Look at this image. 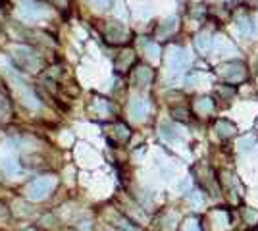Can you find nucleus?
Returning <instances> with one entry per match:
<instances>
[{
    "label": "nucleus",
    "instance_id": "obj_4",
    "mask_svg": "<svg viewBox=\"0 0 258 231\" xmlns=\"http://www.w3.org/2000/svg\"><path fill=\"white\" fill-rule=\"evenodd\" d=\"M222 75L229 81H241L245 77V66L239 62H229L222 68Z\"/></svg>",
    "mask_w": 258,
    "mask_h": 231
},
{
    "label": "nucleus",
    "instance_id": "obj_1",
    "mask_svg": "<svg viewBox=\"0 0 258 231\" xmlns=\"http://www.w3.org/2000/svg\"><path fill=\"white\" fill-rule=\"evenodd\" d=\"M12 58L16 62V66L23 71H41L43 70V60L41 56H37V52H33L31 48H16L12 52Z\"/></svg>",
    "mask_w": 258,
    "mask_h": 231
},
{
    "label": "nucleus",
    "instance_id": "obj_2",
    "mask_svg": "<svg viewBox=\"0 0 258 231\" xmlns=\"http://www.w3.org/2000/svg\"><path fill=\"white\" fill-rule=\"evenodd\" d=\"M54 187V179L51 176H47V178H37L35 181L29 183V187H27V196L31 198V200H41V198H45V196L51 193V189Z\"/></svg>",
    "mask_w": 258,
    "mask_h": 231
},
{
    "label": "nucleus",
    "instance_id": "obj_12",
    "mask_svg": "<svg viewBox=\"0 0 258 231\" xmlns=\"http://www.w3.org/2000/svg\"><path fill=\"white\" fill-rule=\"evenodd\" d=\"M2 166H4V170H6L8 174H14V172L17 170V164L14 158H6V160L2 162Z\"/></svg>",
    "mask_w": 258,
    "mask_h": 231
},
{
    "label": "nucleus",
    "instance_id": "obj_7",
    "mask_svg": "<svg viewBox=\"0 0 258 231\" xmlns=\"http://www.w3.org/2000/svg\"><path fill=\"white\" fill-rule=\"evenodd\" d=\"M129 112H131L135 118H143V116L147 114V102H145L143 98L133 100V102H131V106H129Z\"/></svg>",
    "mask_w": 258,
    "mask_h": 231
},
{
    "label": "nucleus",
    "instance_id": "obj_15",
    "mask_svg": "<svg viewBox=\"0 0 258 231\" xmlns=\"http://www.w3.org/2000/svg\"><path fill=\"white\" fill-rule=\"evenodd\" d=\"M91 2H93V4H97V6H101V8H108L114 0H91Z\"/></svg>",
    "mask_w": 258,
    "mask_h": 231
},
{
    "label": "nucleus",
    "instance_id": "obj_5",
    "mask_svg": "<svg viewBox=\"0 0 258 231\" xmlns=\"http://www.w3.org/2000/svg\"><path fill=\"white\" fill-rule=\"evenodd\" d=\"M106 37H108L110 41H114V43H125V39H127V31L121 27L120 23H112V25L108 27Z\"/></svg>",
    "mask_w": 258,
    "mask_h": 231
},
{
    "label": "nucleus",
    "instance_id": "obj_14",
    "mask_svg": "<svg viewBox=\"0 0 258 231\" xmlns=\"http://www.w3.org/2000/svg\"><path fill=\"white\" fill-rule=\"evenodd\" d=\"M183 231H201V228H199V222H197V220H189V222L185 224V230Z\"/></svg>",
    "mask_w": 258,
    "mask_h": 231
},
{
    "label": "nucleus",
    "instance_id": "obj_11",
    "mask_svg": "<svg viewBox=\"0 0 258 231\" xmlns=\"http://www.w3.org/2000/svg\"><path fill=\"white\" fill-rule=\"evenodd\" d=\"M218 129H220V135H222V137H229V135H233V131H235L233 125L225 124V122H220V124H218Z\"/></svg>",
    "mask_w": 258,
    "mask_h": 231
},
{
    "label": "nucleus",
    "instance_id": "obj_6",
    "mask_svg": "<svg viewBox=\"0 0 258 231\" xmlns=\"http://www.w3.org/2000/svg\"><path fill=\"white\" fill-rule=\"evenodd\" d=\"M172 68H175V70H183L187 64H189V56H187V52L185 50H175V52L172 54Z\"/></svg>",
    "mask_w": 258,
    "mask_h": 231
},
{
    "label": "nucleus",
    "instance_id": "obj_3",
    "mask_svg": "<svg viewBox=\"0 0 258 231\" xmlns=\"http://www.w3.org/2000/svg\"><path fill=\"white\" fill-rule=\"evenodd\" d=\"M19 14H21V18L23 19L31 21V19L41 18V16L45 14V6L37 4L35 0H23L21 6H19Z\"/></svg>",
    "mask_w": 258,
    "mask_h": 231
},
{
    "label": "nucleus",
    "instance_id": "obj_8",
    "mask_svg": "<svg viewBox=\"0 0 258 231\" xmlns=\"http://www.w3.org/2000/svg\"><path fill=\"white\" fill-rule=\"evenodd\" d=\"M153 79V73L149 68H139L137 73H135V83L137 85H145V83H149Z\"/></svg>",
    "mask_w": 258,
    "mask_h": 231
},
{
    "label": "nucleus",
    "instance_id": "obj_10",
    "mask_svg": "<svg viewBox=\"0 0 258 231\" xmlns=\"http://www.w3.org/2000/svg\"><path fill=\"white\" fill-rule=\"evenodd\" d=\"M6 114H10V102H8L6 91L0 87V116H6Z\"/></svg>",
    "mask_w": 258,
    "mask_h": 231
},
{
    "label": "nucleus",
    "instance_id": "obj_13",
    "mask_svg": "<svg viewBox=\"0 0 258 231\" xmlns=\"http://www.w3.org/2000/svg\"><path fill=\"white\" fill-rule=\"evenodd\" d=\"M197 108H199L201 112H210V110H212V104H210L208 98H201V102L197 104Z\"/></svg>",
    "mask_w": 258,
    "mask_h": 231
},
{
    "label": "nucleus",
    "instance_id": "obj_9",
    "mask_svg": "<svg viewBox=\"0 0 258 231\" xmlns=\"http://www.w3.org/2000/svg\"><path fill=\"white\" fill-rule=\"evenodd\" d=\"M210 46H212V39H210V35H201L199 39H197V48H199V50L208 52Z\"/></svg>",
    "mask_w": 258,
    "mask_h": 231
}]
</instances>
